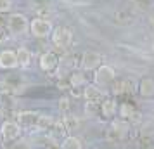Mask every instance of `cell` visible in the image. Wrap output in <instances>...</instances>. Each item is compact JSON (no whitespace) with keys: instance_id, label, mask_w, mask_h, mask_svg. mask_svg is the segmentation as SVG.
<instances>
[{"instance_id":"obj_1","label":"cell","mask_w":154,"mask_h":149,"mask_svg":"<svg viewBox=\"0 0 154 149\" xmlns=\"http://www.w3.org/2000/svg\"><path fill=\"white\" fill-rule=\"evenodd\" d=\"M5 28H7V31L11 33V35L19 36V35H24V33L29 29V21H28V17H26L24 14L14 12V14H11L7 17Z\"/></svg>"},{"instance_id":"obj_2","label":"cell","mask_w":154,"mask_h":149,"mask_svg":"<svg viewBox=\"0 0 154 149\" xmlns=\"http://www.w3.org/2000/svg\"><path fill=\"white\" fill-rule=\"evenodd\" d=\"M116 80V73L111 66L107 64H99L95 68V75H94V82L95 85H99L100 88H106V87H111V83Z\"/></svg>"},{"instance_id":"obj_3","label":"cell","mask_w":154,"mask_h":149,"mask_svg":"<svg viewBox=\"0 0 154 149\" xmlns=\"http://www.w3.org/2000/svg\"><path fill=\"white\" fill-rule=\"evenodd\" d=\"M50 35H52V42L56 47L59 49H69L71 43H73V33H71V29L64 28V26H57V28H52L50 31Z\"/></svg>"},{"instance_id":"obj_4","label":"cell","mask_w":154,"mask_h":149,"mask_svg":"<svg viewBox=\"0 0 154 149\" xmlns=\"http://www.w3.org/2000/svg\"><path fill=\"white\" fill-rule=\"evenodd\" d=\"M52 23L49 19H45V17H35L33 21L29 23V29L31 31V35L36 36V38H45V36L50 35V31H52Z\"/></svg>"},{"instance_id":"obj_5","label":"cell","mask_w":154,"mask_h":149,"mask_svg":"<svg viewBox=\"0 0 154 149\" xmlns=\"http://www.w3.org/2000/svg\"><path fill=\"white\" fill-rule=\"evenodd\" d=\"M126 135H128V123L121 118V121H112L111 123L106 137H107V141H111V142H119V141H123Z\"/></svg>"},{"instance_id":"obj_6","label":"cell","mask_w":154,"mask_h":149,"mask_svg":"<svg viewBox=\"0 0 154 149\" xmlns=\"http://www.w3.org/2000/svg\"><path fill=\"white\" fill-rule=\"evenodd\" d=\"M0 132H2L4 141H16V139H19V135H21V125H19L17 121L7 120V121L2 123Z\"/></svg>"},{"instance_id":"obj_7","label":"cell","mask_w":154,"mask_h":149,"mask_svg":"<svg viewBox=\"0 0 154 149\" xmlns=\"http://www.w3.org/2000/svg\"><path fill=\"white\" fill-rule=\"evenodd\" d=\"M38 64H40V70L42 71H45V73H52V71L57 70V66H59V57H57L56 52L49 50V52H45V54L40 56Z\"/></svg>"},{"instance_id":"obj_8","label":"cell","mask_w":154,"mask_h":149,"mask_svg":"<svg viewBox=\"0 0 154 149\" xmlns=\"http://www.w3.org/2000/svg\"><path fill=\"white\" fill-rule=\"evenodd\" d=\"M82 97H83L87 102H97L99 104V102L106 97V92L99 85H85L83 92H82Z\"/></svg>"},{"instance_id":"obj_9","label":"cell","mask_w":154,"mask_h":149,"mask_svg":"<svg viewBox=\"0 0 154 149\" xmlns=\"http://www.w3.org/2000/svg\"><path fill=\"white\" fill-rule=\"evenodd\" d=\"M100 63H102V56H100L99 52L87 50V52H83V56H82V68H83L85 71L95 70Z\"/></svg>"},{"instance_id":"obj_10","label":"cell","mask_w":154,"mask_h":149,"mask_svg":"<svg viewBox=\"0 0 154 149\" xmlns=\"http://www.w3.org/2000/svg\"><path fill=\"white\" fill-rule=\"evenodd\" d=\"M0 68L2 70H14L17 68V57L14 50H2L0 52Z\"/></svg>"},{"instance_id":"obj_11","label":"cell","mask_w":154,"mask_h":149,"mask_svg":"<svg viewBox=\"0 0 154 149\" xmlns=\"http://www.w3.org/2000/svg\"><path fill=\"white\" fill-rule=\"evenodd\" d=\"M99 113L104 118H114V114L118 113V104L114 99H102L99 104Z\"/></svg>"},{"instance_id":"obj_12","label":"cell","mask_w":154,"mask_h":149,"mask_svg":"<svg viewBox=\"0 0 154 149\" xmlns=\"http://www.w3.org/2000/svg\"><path fill=\"white\" fill-rule=\"evenodd\" d=\"M139 94L142 97H154V78H142L139 82Z\"/></svg>"},{"instance_id":"obj_13","label":"cell","mask_w":154,"mask_h":149,"mask_svg":"<svg viewBox=\"0 0 154 149\" xmlns=\"http://www.w3.org/2000/svg\"><path fill=\"white\" fill-rule=\"evenodd\" d=\"M17 120H19V125L35 127L36 120H38V113H35V111H23V113L17 114Z\"/></svg>"},{"instance_id":"obj_14","label":"cell","mask_w":154,"mask_h":149,"mask_svg":"<svg viewBox=\"0 0 154 149\" xmlns=\"http://www.w3.org/2000/svg\"><path fill=\"white\" fill-rule=\"evenodd\" d=\"M16 57H17V66H24V68H28L29 64H31L33 54H31L26 47H19V49L16 50Z\"/></svg>"},{"instance_id":"obj_15","label":"cell","mask_w":154,"mask_h":149,"mask_svg":"<svg viewBox=\"0 0 154 149\" xmlns=\"http://www.w3.org/2000/svg\"><path fill=\"white\" fill-rule=\"evenodd\" d=\"M23 78L19 76V75H7L5 78H4V85L7 87V88H11V90H17V88H21L23 87Z\"/></svg>"},{"instance_id":"obj_16","label":"cell","mask_w":154,"mask_h":149,"mask_svg":"<svg viewBox=\"0 0 154 149\" xmlns=\"http://www.w3.org/2000/svg\"><path fill=\"white\" fill-rule=\"evenodd\" d=\"M118 113H119V116H121L123 120H130V118H133V116H137V111H135V107H133L130 102H123V104L119 106Z\"/></svg>"},{"instance_id":"obj_17","label":"cell","mask_w":154,"mask_h":149,"mask_svg":"<svg viewBox=\"0 0 154 149\" xmlns=\"http://www.w3.org/2000/svg\"><path fill=\"white\" fill-rule=\"evenodd\" d=\"M61 147H63V149H82V147H83V144H82V141H80L78 137L69 135V137L63 139V142H61Z\"/></svg>"},{"instance_id":"obj_18","label":"cell","mask_w":154,"mask_h":149,"mask_svg":"<svg viewBox=\"0 0 154 149\" xmlns=\"http://www.w3.org/2000/svg\"><path fill=\"white\" fill-rule=\"evenodd\" d=\"M80 121L75 114H69V113H64V118H63V127L64 130H76Z\"/></svg>"},{"instance_id":"obj_19","label":"cell","mask_w":154,"mask_h":149,"mask_svg":"<svg viewBox=\"0 0 154 149\" xmlns=\"http://www.w3.org/2000/svg\"><path fill=\"white\" fill-rule=\"evenodd\" d=\"M52 125H54V118L52 116H47V114L42 116V114H38V120H36V125H35L38 130H50Z\"/></svg>"},{"instance_id":"obj_20","label":"cell","mask_w":154,"mask_h":149,"mask_svg":"<svg viewBox=\"0 0 154 149\" xmlns=\"http://www.w3.org/2000/svg\"><path fill=\"white\" fill-rule=\"evenodd\" d=\"M111 85H112V94H114V95L130 92V83H128V82H116V80H114Z\"/></svg>"},{"instance_id":"obj_21","label":"cell","mask_w":154,"mask_h":149,"mask_svg":"<svg viewBox=\"0 0 154 149\" xmlns=\"http://www.w3.org/2000/svg\"><path fill=\"white\" fill-rule=\"evenodd\" d=\"M87 85V80H85V76L82 75V73H71L69 76V87H85Z\"/></svg>"},{"instance_id":"obj_22","label":"cell","mask_w":154,"mask_h":149,"mask_svg":"<svg viewBox=\"0 0 154 149\" xmlns=\"http://www.w3.org/2000/svg\"><path fill=\"white\" fill-rule=\"evenodd\" d=\"M85 114H87L88 118L99 114V104L97 102H87V104H85Z\"/></svg>"},{"instance_id":"obj_23","label":"cell","mask_w":154,"mask_h":149,"mask_svg":"<svg viewBox=\"0 0 154 149\" xmlns=\"http://www.w3.org/2000/svg\"><path fill=\"white\" fill-rule=\"evenodd\" d=\"M12 9V0H0V12L5 14Z\"/></svg>"},{"instance_id":"obj_24","label":"cell","mask_w":154,"mask_h":149,"mask_svg":"<svg viewBox=\"0 0 154 149\" xmlns=\"http://www.w3.org/2000/svg\"><path fill=\"white\" fill-rule=\"evenodd\" d=\"M59 107H61V111H63V113H69V107H71L69 99H66V97H63V99L59 101Z\"/></svg>"},{"instance_id":"obj_25","label":"cell","mask_w":154,"mask_h":149,"mask_svg":"<svg viewBox=\"0 0 154 149\" xmlns=\"http://www.w3.org/2000/svg\"><path fill=\"white\" fill-rule=\"evenodd\" d=\"M9 35H11V33H7V29L0 28V43L7 42V40H9Z\"/></svg>"},{"instance_id":"obj_26","label":"cell","mask_w":154,"mask_h":149,"mask_svg":"<svg viewBox=\"0 0 154 149\" xmlns=\"http://www.w3.org/2000/svg\"><path fill=\"white\" fill-rule=\"evenodd\" d=\"M5 23H7V17L0 12V28H5Z\"/></svg>"},{"instance_id":"obj_27","label":"cell","mask_w":154,"mask_h":149,"mask_svg":"<svg viewBox=\"0 0 154 149\" xmlns=\"http://www.w3.org/2000/svg\"><path fill=\"white\" fill-rule=\"evenodd\" d=\"M2 142H4V137H2V132H0V146H2Z\"/></svg>"},{"instance_id":"obj_28","label":"cell","mask_w":154,"mask_h":149,"mask_svg":"<svg viewBox=\"0 0 154 149\" xmlns=\"http://www.w3.org/2000/svg\"><path fill=\"white\" fill-rule=\"evenodd\" d=\"M151 24H152V28H154V16L151 17Z\"/></svg>"}]
</instances>
